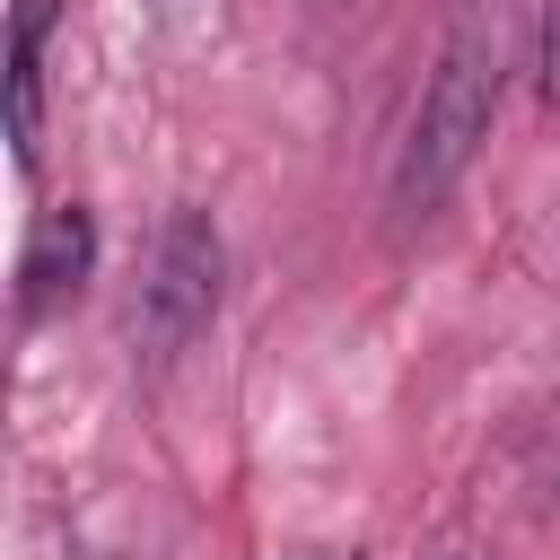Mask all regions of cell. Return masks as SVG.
Masks as SVG:
<instances>
[{"instance_id":"obj_2","label":"cell","mask_w":560,"mask_h":560,"mask_svg":"<svg viewBox=\"0 0 560 560\" xmlns=\"http://www.w3.org/2000/svg\"><path fill=\"white\" fill-rule=\"evenodd\" d=\"M219 298H228L219 219L192 210V201H175V210L158 219V236H149V254H140V289H131V341H140V359L192 350V341L210 332Z\"/></svg>"},{"instance_id":"obj_4","label":"cell","mask_w":560,"mask_h":560,"mask_svg":"<svg viewBox=\"0 0 560 560\" xmlns=\"http://www.w3.org/2000/svg\"><path fill=\"white\" fill-rule=\"evenodd\" d=\"M52 18H61V0H18L9 9V140H18V166H35V149H44V44H52Z\"/></svg>"},{"instance_id":"obj_5","label":"cell","mask_w":560,"mask_h":560,"mask_svg":"<svg viewBox=\"0 0 560 560\" xmlns=\"http://www.w3.org/2000/svg\"><path fill=\"white\" fill-rule=\"evenodd\" d=\"M534 88H542V105H560V0H551L542 44H534Z\"/></svg>"},{"instance_id":"obj_7","label":"cell","mask_w":560,"mask_h":560,"mask_svg":"<svg viewBox=\"0 0 560 560\" xmlns=\"http://www.w3.org/2000/svg\"><path fill=\"white\" fill-rule=\"evenodd\" d=\"M280 560H368V551H341V542H315V551H280Z\"/></svg>"},{"instance_id":"obj_1","label":"cell","mask_w":560,"mask_h":560,"mask_svg":"<svg viewBox=\"0 0 560 560\" xmlns=\"http://www.w3.org/2000/svg\"><path fill=\"white\" fill-rule=\"evenodd\" d=\"M508 61H516V26L499 18V9H472L446 44H438V70H429V88H420V114H411V131H402V149H394V219H429L455 184H464V166L481 158V140H490V122H499V96H508Z\"/></svg>"},{"instance_id":"obj_6","label":"cell","mask_w":560,"mask_h":560,"mask_svg":"<svg viewBox=\"0 0 560 560\" xmlns=\"http://www.w3.org/2000/svg\"><path fill=\"white\" fill-rule=\"evenodd\" d=\"M534 490H542V499L560 508V411H551V420L534 429Z\"/></svg>"},{"instance_id":"obj_3","label":"cell","mask_w":560,"mask_h":560,"mask_svg":"<svg viewBox=\"0 0 560 560\" xmlns=\"http://www.w3.org/2000/svg\"><path fill=\"white\" fill-rule=\"evenodd\" d=\"M88 271H96V219H88V201L35 210L26 254H18V315L44 324L52 306H70V298L88 289Z\"/></svg>"}]
</instances>
